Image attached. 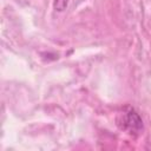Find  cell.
I'll use <instances>...</instances> for the list:
<instances>
[{"mask_svg": "<svg viewBox=\"0 0 151 151\" xmlns=\"http://www.w3.org/2000/svg\"><path fill=\"white\" fill-rule=\"evenodd\" d=\"M123 129L129 131L130 133H139L143 129V122L139 117V114L133 110L129 109L123 118Z\"/></svg>", "mask_w": 151, "mask_h": 151, "instance_id": "obj_1", "label": "cell"}, {"mask_svg": "<svg viewBox=\"0 0 151 151\" xmlns=\"http://www.w3.org/2000/svg\"><path fill=\"white\" fill-rule=\"evenodd\" d=\"M68 0H53V7L58 12H63L67 7Z\"/></svg>", "mask_w": 151, "mask_h": 151, "instance_id": "obj_2", "label": "cell"}]
</instances>
